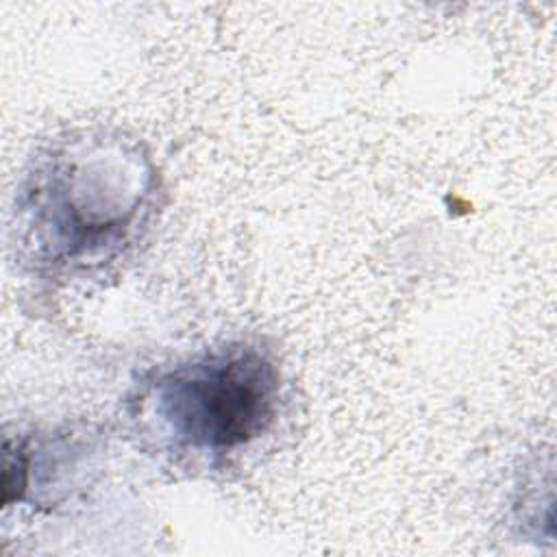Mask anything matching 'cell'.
I'll return each instance as SVG.
<instances>
[{"label":"cell","mask_w":557,"mask_h":557,"mask_svg":"<svg viewBox=\"0 0 557 557\" xmlns=\"http://www.w3.org/2000/svg\"><path fill=\"white\" fill-rule=\"evenodd\" d=\"M100 440L87 429L20 431L4 440V509H52L63 503L96 466Z\"/></svg>","instance_id":"3957f363"},{"label":"cell","mask_w":557,"mask_h":557,"mask_svg":"<svg viewBox=\"0 0 557 557\" xmlns=\"http://www.w3.org/2000/svg\"><path fill=\"white\" fill-rule=\"evenodd\" d=\"M165 200L146 141L117 126H76L28 157L11 205V250L39 292L115 272L146 242Z\"/></svg>","instance_id":"6da1fadb"},{"label":"cell","mask_w":557,"mask_h":557,"mask_svg":"<svg viewBox=\"0 0 557 557\" xmlns=\"http://www.w3.org/2000/svg\"><path fill=\"white\" fill-rule=\"evenodd\" d=\"M281 396L274 352L231 339L144 372L124 416L146 450L183 470L215 472L270 433Z\"/></svg>","instance_id":"7a4b0ae2"}]
</instances>
